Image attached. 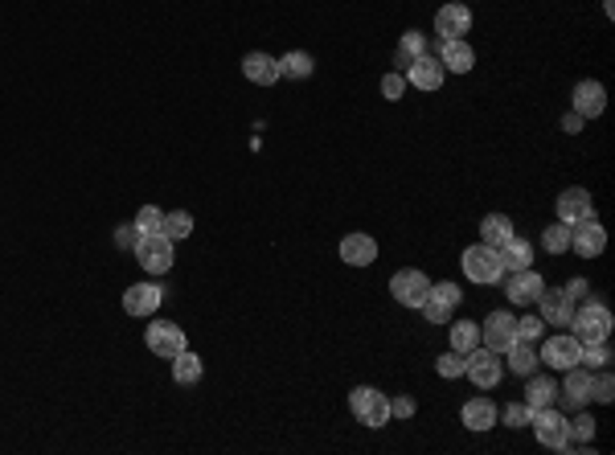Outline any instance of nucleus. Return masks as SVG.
<instances>
[{"label": "nucleus", "mask_w": 615, "mask_h": 455, "mask_svg": "<svg viewBox=\"0 0 615 455\" xmlns=\"http://www.w3.org/2000/svg\"><path fill=\"white\" fill-rule=\"evenodd\" d=\"M566 328H574V336H579L582 344L607 341V336H611V328H615V316H611V308H607V304L582 300V304H574V316H571V324H566Z\"/></svg>", "instance_id": "1"}, {"label": "nucleus", "mask_w": 615, "mask_h": 455, "mask_svg": "<svg viewBox=\"0 0 615 455\" xmlns=\"http://www.w3.org/2000/svg\"><path fill=\"white\" fill-rule=\"evenodd\" d=\"M464 275H468V283H476V288H492V283H501L504 279V263H501V251L488 243H476L464 251Z\"/></svg>", "instance_id": "2"}, {"label": "nucleus", "mask_w": 615, "mask_h": 455, "mask_svg": "<svg viewBox=\"0 0 615 455\" xmlns=\"http://www.w3.org/2000/svg\"><path fill=\"white\" fill-rule=\"evenodd\" d=\"M529 427H534L537 443L550 447V451H566V443H571V419L558 411V402H554V406H542V411H534Z\"/></svg>", "instance_id": "3"}, {"label": "nucleus", "mask_w": 615, "mask_h": 455, "mask_svg": "<svg viewBox=\"0 0 615 455\" xmlns=\"http://www.w3.org/2000/svg\"><path fill=\"white\" fill-rule=\"evenodd\" d=\"M349 411H353V419H357L361 427L378 431V427L390 422V398L373 386H357L353 394H349Z\"/></svg>", "instance_id": "4"}, {"label": "nucleus", "mask_w": 615, "mask_h": 455, "mask_svg": "<svg viewBox=\"0 0 615 455\" xmlns=\"http://www.w3.org/2000/svg\"><path fill=\"white\" fill-rule=\"evenodd\" d=\"M464 378H472V386L480 389H496L504 378V361L501 353H492L484 344H476L472 353H464Z\"/></svg>", "instance_id": "5"}, {"label": "nucleus", "mask_w": 615, "mask_h": 455, "mask_svg": "<svg viewBox=\"0 0 615 455\" xmlns=\"http://www.w3.org/2000/svg\"><path fill=\"white\" fill-rule=\"evenodd\" d=\"M135 258L148 275H165L173 266V238L168 234H135Z\"/></svg>", "instance_id": "6"}, {"label": "nucleus", "mask_w": 615, "mask_h": 455, "mask_svg": "<svg viewBox=\"0 0 615 455\" xmlns=\"http://www.w3.org/2000/svg\"><path fill=\"white\" fill-rule=\"evenodd\" d=\"M459 296H464V291H459V283H451V279L431 283V288H427V300H423V316L431 324H448L459 308Z\"/></svg>", "instance_id": "7"}, {"label": "nucleus", "mask_w": 615, "mask_h": 455, "mask_svg": "<svg viewBox=\"0 0 615 455\" xmlns=\"http://www.w3.org/2000/svg\"><path fill=\"white\" fill-rule=\"evenodd\" d=\"M542 366L558 369V374H566L571 366H579L582 357V341L574 333H562V336H550V341H542Z\"/></svg>", "instance_id": "8"}, {"label": "nucleus", "mask_w": 615, "mask_h": 455, "mask_svg": "<svg viewBox=\"0 0 615 455\" xmlns=\"http://www.w3.org/2000/svg\"><path fill=\"white\" fill-rule=\"evenodd\" d=\"M427 288H431V279H427L423 271H414V266L394 271V279H390V296L403 304V308H423Z\"/></svg>", "instance_id": "9"}, {"label": "nucleus", "mask_w": 615, "mask_h": 455, "mask_svg": "<svg viewBox=\"0 0 615 455\" xmlns=\"http://www.w3.org/2000/svg\"><path fill=\"white\" fill-rule=\"evenodd\" d=\"M144 341H148V349H152L157 357H165V361H173L181 349H189V344H185V328H177L173 320H152L148 324V333H144Z\"/></svg>", "instance_id": "10"}, {"label": "nucleus", "mask_w": 615, "mask_h": 455, "mask_svg": "<svg viewBox=\"0 0 615 455\" xmlns=\"http://www.w3.org/2000/svg\"><path fill=\"white\" fill-rule=\"evenodd\" d=\"M542 288H546V279L537 275L534 266H526V271H504V296H509V304L529 308V304H537Z\"/></svg>", "instance_id": "11"}, {"label": "nucleus", "mask_w": 615, "mask_h": 455, "mask_svg": "<svg viewBox=\"0 0 615 455\" xmlns=\"http://www.w3.org/2000/svg\"><path fill=\"white\" fill-rule=\"evenodd\" d=\"M571 251L579 258H599L607 251V230L595 218H587V222H574L571 226Z\"/></svg>", "instance_id": "12"}, {"label": "nucleus", "mask_w": 615, "mask_h": 455, "mask_svg": "<svg viewBox=\"0 0 615 455\" xmlns=\"http://www.w3.org/2000/svg\"><path fill=\"white\" fill-rule=\"evenodd\" d=\"M513 341H517V316H509V312H492L480 324V344L492 349V353H504Z\"/></svg>", "instance_id": "13"}, {"label": "nucleus", "mask_w": 615, "mask_h": 455, "mask_svg": "<svg viewBox=\"0 0 615 455\" xmlns=\"http://www.w3.org/2000/svg\"><path fill=\"white\" fill-rule=\"evenodd\" d=\"M537 308H542V320H546V328H566V324H571V316H574V300L562 288H542V296H537Z\"/></svg>", "instance_id": "14"}, {"label": "nucleus", "mask_w": 615, "mask_h": 455, "mask_svg": "<svg viewBox=\"0 0 615 455\" xmlns=\"http://www.w3.org/2000/svg\"><path fill=\"white\" fill-rule=\"evenodd\" d=\"M571 103H574V115H582V120H599V115L607 112V90H603V82L582 78L579 87H574Z\"/></svg>", "instance_id": "15"}, {"label": "nucleus", "mask_w": 615, "mask_h": 455, "mask_svg": "<svg viewBox=\"0 0 615 455\" xmlns=\"http://www.w3.org/2000/svg\"><path fill=\"white\" fill-rule=\"evenodd\" d=\"M160 304H165V291L157 283H132V288L123 291V312L127 316H152Z\"/></svg>", "instance_id": "16"}, {"label": "nucleus", "mask_w": 615, "mask_h": 455, "mask_svg": "<svg viewBox=\"0 0 615 455\" xmlns=\"http://www.w3.org/2000/svg\"><path fill=\"white\" fill-rule=\"evenodd\" d=\"M472 29V9L468 4H443L435 12V34L439 42H451V37H464Z\"/></svg>", "instance_id": "17"}, {"label": "nucleus", "mask_w": 615, "mask_h": 455, "mask_svg": "<svg viewBox=\"0 0 615 455\" xmlns=\"http://www.w3.org/2000/svg\"><path fill=\"white\" fill-rule=\"evenodd\" d=\"M406 78H411V87H419V90H439L443 78H448V70H443V62H439L435 54H423L419 62L406 66Z\"/></svg>", "instance_id": "18"}, {"label": "nucleus", "mask_w": 615, "mask_h": 455, "mask_svg": "<svg viewBox=\"0 0 615 455\" xmlns=\"http://www.w3.org/2000/svg\"><path fill=\"white\" fill-rule=\"evenodd\" d=\"M587 218H595V201H591V193L587 189H566L558 197V222H566V226H574V222H587Z\"/></svg>", "instance_id": "19"}, {"label": "nucleus", "mask_w": 615, "mask_h": 455, "mask_svg": "<svg viewBox=\"0 0 615 455\" xmlns=\"http://www.w3.org/2000/svg\"><path fill=\"white\" fill-rule=\"evenodd\" d=\"M242 74L255 82V87H275L280 82V58H271L263 54V50H255V54H246L242 58Z\"/></svg>", "instance_id": "20"}, {"label": "nucleus", "mask_w": 615, "mask_h": 455, "mask_svg": "<svg viewBox=\"0 0 615 455\" xmlns=\"http://www.w3.org/2000/svg\"><path fill=\"white\" fill-rule=\"evenodd\" d=\"M439 62H443V70H451V74H468L472 66H476V54H472V45L464 42V37H451V42H439Z\"/></svg>", "instance_id": "21"}, {"label": "nucleus", "mask_w": 615, "mask_h": 455, "mask_svg": "<svg viewBox=\"0 0 615 455\" xmlns=\"http://www.w3.org/2000/svg\"><path fill=\"white\" fill-rule=\"evenodd\" d=\"M459 414H464V427H468V431H492V427H496V419H501L496 402L480 398V394L464 402V411H459Z\"/></svg>", "instance_id": "22"}, {"label": "nucleus", "mask_w": 615, "mask_h": 455, "mask_svg": "<svg viewBox=\"0 0 615 455\" xmlns=\"http://www.w3.org/2000/svg\"><path fill=\"white\" fill-rule=\"evenodd\" d=\"M373 258H378V243H373L369 234H345V238H341V263L369 266Z\"/></svg>", "instance_id": "23"}, {"label": "nucleus", "mask_w": 615, "mask_h": 455, "mask_svg": "<svg viewBox=\"0 0 615 455\" xmlns=\"http://www.w3.org/2000/svg\"><path fill=\"white\" fill-rule=\"evenodd\" d=\"M591 369L587 366H571L566 369V382H562V394H566V406H587L591 398Z\"/></svg>", "instance_id": "24"}, {"label": "nucleus", "mask_w": 615, "mask_h": 455, "mask_svg": "<svg viewBox=\"0 0 615 455\" xmlns=\"http://www.w3.org/2000/svg\"><path fill=\"white\" fill-rule=\"evenodd\" d=\"M501 357H509V361H504V366L513 369L517 378H529V374H534V369L542 366V357H537L534 341H513V344H509V349H504Z\"/></svg>", "instance_id": "25"}, {"label": "nucleus", "mask_w": 615, "mask_h": 455, "mask_svg": "<svg viewBox=\"0 0 615 455\" xmlns=\"http://www.w3.org/2000/svg\"><path fill=\"white\" fill-rule=\"evenodd\" d=\"M423 54H431V50H427V37L419 34V29H411V34H403L398 50H394V70H398V74H406V66H411V62H419Z\"/></svg>", "instance_id": "26"}, {"label": "nucleus", "mask_w": 615, "mask_h": 455, "mask_svg": "<svg viewBox=\"0 0 615 455\" xmlns=\"http://www.w3.org/2000/svg\"><path fill=\"white\" fill-rule=\"evenodd\" d=\"M501 251V263H504V271H526V266H534V246L526 243V238H509V243H501L496 246Z\"/></svg>", "instance_id": "27"}, {"label": "nucleus", "mask_w": 615, "mask_h": 455, "mask_svg": "<svg viewBox=\"0 0 615 455\" xmlns=\"http://www.w3.org/2000/svg\"><path fill=\"white\" fill-rule=\"evenodd\" d=\"M202 374H205V366H202V357H197V353L181 349V353L173 357V382H177V386H197Z\"/></svg>", "instance_id": "28"}, {"label": "nucleus", "mask_w": 615, "mask_h": 455, "mask_svg": "<svg viewBox=\"0 0 615 455\" xmlns=\"http://www.w3.org/2000/svg\"><path fill=\"white\" fill-rule=\"evenodd\" d=\"M558 402V382L554 378H534L526 389V406L529 411H542V406H554Z\"/></svg>", "instance_id": "29"}, {"label": "nucleus", "mask_w": 615, "mask_h": 455, "mask_svg": "<svg viewBox=\"0 0 615 455\" xmlns=\"http://www.w3.org/2000/svg\"><path fill=\"white\" fill-rule=\"evenodd\" d=\"M451 324V349H456V353H472V349H476V344H480V324L476 320H448Z\"/></svg>", "instance_id": "30"}, {"label": "nucleus", "mask_w": 615, "mask_h": 455, "mask_svg": "<svg viewBox=\"0 0 615 455\" xmlns=\"http://www.w3.org/2000/svg\"><path fill=\"white\" fill-rule=\"evenodd\" d=\"M615 361V349H611V336L607 341H591V344H582V357H579V366L587 369H607Z\"/></svg>", "instance_id": "31"}, {"label": "nucleus", "mask_w": 615, "mask_h": 455, "mask_svg": "<svg viewBox=\"0 0 615 455\" xmlns=\"http://www.w3.org/2000/svg\"><path fill=\"white\" fill-rule=\"evenodd\" d=\"M480 238H484L488 246L509 243V238H513V222H509L504 213H488V218L480 222Z\"/></svg>", "instance_id": "32"}, {"label": "nucleus", "mask_w": 615, "mask_h": 455, "mask_svg": "<svg viewBox=\"0 0 615 455\" xmlns=\"http://www.w3.org/2000/svg\"><path fill=\"white\" fill-rule=\"evenodd\" d=\"M312 70H316V62H312V54H304V50H291L288 58H280L283 78H312Z\"/></svg>", "instance_id": "33"}, {"label": "nucleus", "mask_w": 615, "mask_h": 455, "mask_svg": "<svg viewBox=\"0 0 615 455\" xmlns=\"http://www.w3.org/2000/svg\"><path fill=\"white\" fill-rule=\"evenodd\" d=\"M542 246H546L550 255H566L571 251V226L566 222H554L542 230Z\"/></svg>", "instance_id": "34"}, {"label": "nucleus", "mask_w": 615, "mask_h": 455, "mask_svg": "<svg viewBox=\"0 0 615 455\" xmlns=\"http://www.w3.org/2000/svg\"><path fill=\"white\" fill-rule=\"evenodd\" d=\"M595 439V419L591 414H579V419L571 422V443H566V451H574V447H591Z\"/></svg>", "instance_id": "35"}, {"label": "nucleus", "mask_w": 615, "mask_h": 455, "mask_svg": "<svg viewBox=\"0 0 615 455\" xmlns=\"http://www.w3.org/2000/svg\"><path fill=\"white\" fill-rule=\"evenodd\" d=\"M165 234L173 238V243H181V238H189L193 234V218L185 210H173V213H165Z\"/></svg>", "instance_id": "36"}, {"label": "nucleus", "mask_w": 615, "mask_h": 455, "mask_svg": "<svg viewBox=\"0 0 615 455\" xmlns=\"http://www.w3.org/2000/svg\"><path fill=\"white\" fill-rule=\"evenodd\" d=\"M135 230L140 234H165V213L157 205H144V210L135 213Z\"/></svg>", "instance_id": "37"}, {"label": "nucleus", "mask_w": 615, "mask_h": 455, "mask_svg": "<svg viewBox=\"0 0 615 455\" xmlns=\"http://www.w3.org/2000/svg\"><path fill=\"white\" fill-rule=\"evenodd\" d=\"M501 419H504V427H513V431H526L529 419H534V411H529L526 402H509V406L501 411Z\"/></svg>", "instance_id": "38"}, {"label": "nucleus", "mask_w": 615, "mask_h": 455, "mask_svg": "<svg viewBox=\"0 0 615 455\" xmlns=\"http://www.w3.org/2000/svg\"><path fill=\"white\" fill-rule=\"evenodd\" d=\"M435 374H439V378H459V374H464V353H456V349H448V353H443V357H439V361H435Z\"/></svg>", "instance_id": "39"}, {"label": "nucleus", "mask_w": 615, "mask_h": 455, "mask_svg": "<svg viewBox=\"0 0 615 455\" xmlns=\"http://www.w3.org/2000/svg\"><path fill=\"white\" fill-rule=\"evenodd\" d=\"M546 336V320L542 316H521L517 320V341H542Z\"/></svg>", "instance_id": "40"}, {"label": "nucleus", "mask_w": 615, "mask_h": 455, "mask_svg": "<svg viewBox=\"0 0 615 455\" xmlns=\"http://www.w3.org/2000/svg\"><path fill=\"white\" fill-rule=\"evenodd\" d=\"M591 398L595 402H611L615 398V382H611V374H599V378H591Z\"/></svg>", "instance_id": "41"}, {"label": "nucleus", "mask_w": 615, "mask_h": 455, "mask_svg": "<svg viewBox=\"0 0 615 455\" xmlns=\"http://www.w3.org/2000/svg\"><path fill=\"white\" fill-rule=\"evenodd\" d=\"M403 90H406V78L398 74V70H390V74L381 78V95H386V99H403Z\"/></svg>", "instance_id": "42"}, {"label": "nucleus", "mask_w": 615, "mask_h": 455, "mask_svg": "<svg viewBox=\"0 0 615 455\" xmlns=\"http://www.w3.org/2000/svg\"><path fill=\"white\" fill-rule=\"evenodd\" d=\"M411 414H414V398H406L403 394V398L390 402V419H411Z\"/></svg>", "instance_id": "43"}, {"label": "nucleus", "mask_w": 615, "mask_h": 455, "mask_svg": "<svg viewBox=\"0 0 615 455\" xmlns=\"http://www.w3.org/2000/svg\"><path fill=\"white\" fill-rule=\"evenodd\" d=\"M562 291H566L574 304H582V300H587V291H591V283H587V279H571V283H566Z\"/></svg>", "instance_id": "44"}, {"label": "nucleus", "mask_w": 615, "mask_h": 455, "mask_svg": "<svg viewBox=\"0 0 615 455\" xmlns=\"http://www.w3.org/2000/svg\"><path fill=\"white\" fill-rule=\"evenodd\" d=\"M582 123H587V120H582V115H574V112H571V115H566V120H562V127H566V132L574 135V132H582Z\"/></svg>", "instance_id": "45"}]
</instances>
